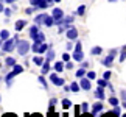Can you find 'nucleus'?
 Here are the masks:
<instances>
[{"mask_svg": "<svg viewBox=\"0 0 126 117\" xmlns=\"http://www.w3.org/2000/svg\"><path fill=\"white\" fill-rule=\"evenodd\" d=\"M47 16V13H41V14H37V16H34V23H37V25H42L44 23V19H45Z\"/></svg>", "mask_w": 126, "mask_h": 117, "instance_id": "aec40b11", "label": "nucleus"}, {"mask_svg": "<svg viewBox=\"0 0 126 117\" xmlns=\"http://www.w3.org/2000/svg\"><path fill=\"white\" fill-rule=\"evenodd\" d=\"M51 16L55 17V20H58V19H64V11H62L61 8H53Z\"/></svg>", "mask_w": 126, "mask_h": 117, "instance_id": "2eb2a0df", "label": "nucleus"}, {"mask_svg": "<svg viewBox=\"0 0 126 117\" xmlns=\"http://www.w3.org/2000/svg\"><path fill=\"white\" fill-rule=\"evenodd\" d=\"M123 117H126V114H125V116H123Z\"/></svg>", "mask_w": 126, "mask_h": 117, "instance_id": "338daca9", "label": "nucleus"}, {"mask_svg": "<svg viewBox=\"0 0 126 117\" xmlns=\"http://www.w3.org/2000/svg\"><path fill=\"white\" fill-rule=\"evenodd\" d=\"M56 103H58V98H55V97L50 98V105H56Z\"/></svg>", "mask_w": 126, "mask_h": 117, "instance_id": "5fc2aeb1", "label": "nucleus"}, {"mask_svg": "<svg viewBox=\"0 0 126 117\" xmlns=\"http://www.w3.org/2000/svg\"><path fill=\"white\" fill-rule=\"evenodd\" d=\"M36 41H39V42H45V33H39V36H37V39Z\"/></svg>", "mask_w": 126, "mask_h": 117, "instance_id": "49530a36", "label": "nucleus"}, {"mask_svg": "<svg viewBox=\"0 0 126 117\" xmlns=\"http://www.w3.org/2000/svg\"><path fill=\"white\" fill-rule=\"evenodd\" d=\"M114 59H115V55H112V53H108V56L101 59V64H103L104 67H109V69H110V67L114 66Z\"/></svg>", "mask_w": 126, "mask_h": 117, "instance_id": "6e6552de", "label": "nucleus"}, {"mask_svg": "<svg viewBox=\"0 0 126 117\" xmlns=\"http://www.w3.org/2000/svg\"><path fill=\"white\" fill-rule=\"evenodd\" d=\"M61 2V0H55V3H59Z\"/></svg>", "mask_w": 126, "mask_h": 117, "instance_id": "e2e57ef3", "label": "nucleus"}, {"mask_svg": "<svg viewBox=\"0 0 126 117\" xmlns=\"http://www.w3.org/2000/svg\"><path fill=\"white\" fill-rule=\"evenodd\" d=\"M9 38H11V35H9V30H6V28H5V30L0 31V39H2V41H6V39H9Z\"/></svg>", "mask_w": 126, "mask_h": 117, "instance_id": "a878e982", "label": "nucleus"}, {"mask_svg": "<svg viewBox=\"0 0 126 117\" xmlns=\"http://www.w3.org/2000/svg\"><path fill=\"white\" fill-rule=\"evenodd\" d=\"M56 58V53H55V50H53V45L47 50V53H45V61H48V62H51L53 59Z\"/></svg>", "mask_w": 126, "mask_h": 117, "instance_id": "dca6fc26", "label": "nucleus"}, {"mask_svg": "<svg viewBox=\"0 0 126 117\" xmlns=\"http://www.w3.org/2000/svg\"><path fill=\"white\" fill-rule=\"evenodd\" d=\"M96 84L101 86V87H108L109 86V81L104 80V78H98V80H96Z\"/></svg>", "mask_w": 126, "mask_h": 117, "instance_id": "c756f323", "label": "nucleus"}, {"mask_svg": "<svg viewBox=\"0 0 126 117\" xmlns=\"http://www.w3.org/2000/svg\"><path fill=\"white\" fill-rule=\"evenodd\" d=\"M72 58H73L76 62L84 61V52H83V50H73V53H72Z\"/></svg>", "mask_w": 126, "mask_h": 117, "instance_id": "f8f14e48", "label": "nucleus"}, {"mask_svg": "<svg viewBox=\"0 0 126 117\" xmlns=\"http://www.w3.org/2000/svg\"><path fill=\"white\" fill-rule=\"evenodd\" d=\"M13 72H14V74H16V75L22 74V72H23V66H20V64H16V66L13 67Z\"/></svg>", "mask_w": 126, "mask_h": 117, "instance_id": "473e14b6", "label": "nucleus"}, {"mask_svg": "<svg viewBox=\"0 0 126 117\" xmlns=\"http://www.w3.org/2000/svg\"><path fill=\"white\" fill-rule=\"evenodd\" d=\"M0 81H2V77H0Z\"/></svg>", "mask_w": 126, "mask_h": 117, "instance_id": "69168bd1", "label": "nucleus"}, {"mask_svg": "<svg viewBox=\"0 0 126 117\" xmlns=\"http://www.w3.org/2000/svg\"><path fill=\"white\" fill-rule=\"evenodd\" d=\"M118 61H120V62L126 61V50H120V56H118Z\"/></svg>", "mask_w": 126, "mask_h": 117, "instance_id": "4c0bfd02", "label": "nucleus"}, {"mask_svg": "<svg viewBox=\"0 0 126 117\" xmlns=\"http://www.w3.org/2000/svg\"><path fill=\"white\" fill-rule=\"evenodd\" d=\"M110 77H112V72H110V70H104V74H103V78H104V80H110Z\"/></svg>", "mask_w": 126, "mask_h": 117, "instance_id": "a19ab883", "label": "nucleus"}, {"mask_svg": "<svg viewBox=\"0 0 126 117\" xmlns=\"http://www.w3.org/2000/svg\"><path fill=\"white\" fill-rule=\"evenodd\" d=\"M65 36H67V39H70V41H76V39H78V30H76V27L70 25L65 30Z\"/></svg>", "mask_w": 126, "mask_h": 117, "instance_id": "423d86ee", "label": "nucleus"}, {"mask_svg": "<svg viewBox=\"0 0 126 117\" xmlns=\"http://www.w3.org/2000/svg\"><path fill=\"white\" fill-rule=\"evenodd\" d=\"M61 58H62V61H64V62H67V61H70V59H72V56H70V53H69V52H65Z\"/></svg>", "mask_w": 126, "mask_h": 117, "instance_id": "58836bf2", "label": "nucleus"}, {"mask_svg": "<svg viewBox=\"0 0 126 117\" xmlns=\"http://www.w3.org/2000/svg\"><path fill=\"white\" fill-rule=\"evenodd\" d=\"M79 108H81V113H89V111H90V105L87 103V101H83V103L79 105Z\"/></svg>", "mask_w": 126, "mask_h": 117, "instance_id": "cd10ccee", "label": "nucleus"}, {"mask_svg": "<svg viewBox=\"0 0 126 117\" xmlns=\"http://www.w3.org/2000/svg\"><path fill=\"white\" fill-rule=\"evenodd\" d=\"M70 91L72 92H79L81 91V86H79V81H72V84H70Z\"/></svg>", "mask_w": 126, "mask_h": 117, "instance_id": "5701e85b", "label": "nucleus"}, {"mask_svg": "<svg viewBox=\"0 0 126 117\" xmlns=\"http://www.w3.org/2000/svg\"><path fill=\"white\" fill-rule=\"evenodd\" d=\"M51 117H62V116H61L59 113H53V116H51Z\"/></svg>", "mask_w": 126, "mask_h": 117, "instance_id": "4d7b16f0", "label": "nucleus"}, {"mask_svg": "<svg viewBox=\"0 0 126 117\" xmlns=\"http://www.w3.org/2000/svg\"><path fill=\"white\" fill-rule=\"evenodd\" d=\"M86 5H79V6H78V9H76V13H75V16H81V17H83L84 16V14H86Z\"/></svg>", "mask_w": 126, "mask_h": 117, "instance_id": "393cba45", "label": "nucleus"}, {"mask_svg": "<svg viewBox=\"0 0 126 117\" xmlns=\"http://www.w3.org/2000/svg\"><path fill=\"white\" fill-rule=\"evenodd\" d=\"M2 117H17V116H16V114H11V113H5Z\"/></svg>", "mask_w": 126, "mask_h": 117, "instance_id": "603ef678", "label": "nucleus"}, {"mask_svg": "<svg viewBox=\"0 0 126 117\" xmlns=\"http://www.w3.org/2000/svg\"><path fill=\"white\" fill-rule=\"evenodd\" d=\"M0 101H2V95H0Z\"/></svg>", "mask_w": 126, "mask_h": 117, "instance_id": "0e129e2a", "label": "nucleus"}, {"mask_svg": "<svg viewBox=\"0 0 126 117\" xmlns=\"http://www.w3.org/2000/svg\"><path fill=\"white\" fill-rule=\"evenodd\" d=\"M53 70L55 72H58V74H61V72H64L65 70V62L64 61H56L55 62V66H53Z\"/></svg>", "mask_w": 126, "mask_h": 117, "instance_id": "4468645a", "label": "nucleus"}, {"mask_svg": "<svg viewBox=\"0 0 126 117\" xmlns=\"http://www.w3.org/2000/svg\"><path fill=\"white\" fill-rule=\"evenodd\" d=\"M61 105H62V108H64V109H70V108H72V101H70L69 98H62Z\"/></svg>", "mask_w": 126, "mask_h": 117, "instance_id": "c85d7f7f", "label": "nucleus"}, {"mask_svg": "<svg viewBox=\"0 0 126 117\" xmlns=\"http://www.w3.org/2000/svg\"><path fill=\"white\" fill-rule=\"evenodd\" d=\"M37 81L41 83V86L44 87V89H47V91H48V83H47V80H45V75H39Z\"/></svg>", "mask_w": 126, "mask_h": 117, "instance_id": "b1692460", "label": "nucleus"}, {"mask_svg": "<svg viewBox=\"0 0 126 117\" xmlns=\"http://www.w3.org/2000/svg\"><path fill=\"white\" fill-rule=\"evenodd\" d=\"M50 70H51V67H50V62H48V61H45V62H44V64L41 66V75H47Z\"/></svg>", "mask_w": 126, "mask_h": 117, "instance_id": "6ab92c4d", "label": "nucleus"}, {"mask_svg": "<svg viewBox=\"0 0 126 117\" xmlns=\"http://www.w3.org/2000/svg\"><path fill=\"white\" fill-rule=\"evenodd\" d=\"M86 74H87V70L83 69V67H79V69L75 72V75H76V78H78V80H79V78H83V77H86Z\"/></svg>", "mask_w": 126, "mask_h": 117, "instance_id": "bb28decb", "label": "nucleus"}, {"mask_svg": "<svg viewBox=\"0 0 126 117\" xmlns=\"http://www.w3.org/2000/svg\"><path fill=\"white\" fill-rule=\"evenodd\" d=\"M73 20H75V14H70V16H64V25L69 28L72 23H73Z\"/></svg>", "mask_w": 126, "mask_h": 117, "instance_id": "412c9836", "label": "nucleus"}, {"mask_svg": "<svg viewBox=\"0 0 126 117\" xmlns=\"http://www.w3.org/2000/svg\"><path fill=\"white\" fill-rule=\"evenodd\" d=\"M109 105L110 106H117V105H120V100L117 98V97H109Z\"/></svg>", "mask_w": 126, "mask_h": 117, "instance_id": "2f4dec72", "label": "nucleus"}, {"mask_svg": "<svg viewBox=\"0 0 126 117\" xmlns=\"http://www.w3.org/2000/svg\"><path fill=\"white\" fill-rule=\"evenodd\" d=\"M122 108H123V109H126V101H122Z\"/></svg>", "mask_w": 126, "mask_h": 117, "instance_id": "13d9d810", "label": "nucleus"}, {"mask_svg": "<svg viewBox=\"0 0 126 117\" xmlns=\"http://www.w3.org/2000/svg\"><path fill=\"white\" fill-rule=\"evenodd\" d=\"M101 53H103V48H101L100 45L90 48V55H92V56H98V55H101Z\"/></svg>", "mask_w": 126, "mask_h": 117, "instance_id": "4be33fe9", "label": "nucleus"}, {"mask_svg": "<svg viewBox=\"0 0 126 117\" xmlns=\"http://www.w3.org/2000/svg\"><path fill=\"white\" fill-rule=\"evenodd\" d=\"M62 87H64V91H65V92H70V86H67V84H64V86H62Z\"/></svg>", "mask_w": 126, "mask_h": 117, "instance_id": "6e6d98bb", "label": "nucleus"}, {"mask_svg": "<svg viewBox=\"0 0 126 117\" xmlns=\"http://www.w3.org/2000/svg\"><path fill=\"white\" fill-rule=\"evenodd\" d=\"M2 45H3V41H2V39H0V50H2Z\"/></svg>", "mask_w": 126, "mask_h": 117, "instance_id": "052dcab7", "label": "nucleus"}, {"mask_svg": "<svg viewBox=\"0 0 126 117\" xmlns=\"http://www.w3.org/2000/svg\"><path fill=\"white\" fill-rule=\"evenodd\" d=\"M79 64H81V67H83V69H89V61H81Z\"/></svg>", "mask_w": 126, "mask_h": 117, "instance_id": "09e8293b", "label": "nucleus"}, {"mask_svg": "<svg viewBox=\"0 0 126 117\" xmlns=\"http://www.w3.org/2000/svg\"><path fill=\"white\" fill-rule=\"evenodd\" d=\"M41 44H42V42H39V41H33V45H31L33 53H37V50H39V47H41Z\"/></svg>", "mask_w": 126, "mask_h": 117, "instance_id": "7c9ffc66", "label": "nucleus"}, {"mask_svg": "<svg viewBox=\"0 0 126 117\" xmlns=\"http://www.w3.org/2000/svg\"><path fill=\"white\" fill-rule=\"evenodd\" d=\"M39 33H41V30H39V25H37V23H33V25L30 27V31H28V35H30V38L33 39V41H36V39H37V36H39Z\"/></svg>", "mask_w": 126, "mask_h": 117, "instance_id": "1a4fd4ad", "label": "nucleus"}, {"mask_svg": "<svg viewBox=\"0 0 126 117\" xmlns=\"http://www.w3.org/2000/svg\"><path fill=\"white\" fill-rule=\"evenodd\" d=\"M79 117H95L92 113H81V116Z\"/></svg>", "mask_w": 126, "mask_h": 117, "instance_id": "8fccbe9b", "label": "nucleus"}, {"mask_svg": "<svg viewBox=\"0 0 126 117\" xmlns=\"http://www.w3.org/2000/svg\"><path fill=\"white\" fill-rule=\"evenodd\" d=\"M25 27H27V20H23V19H19V20L14 23V30H16V33H20Z\"/></svg>", "mask_w": 126, "mask_h": 117, "instance_id": "ddd939ff", "label": "nucleus"}, {"mask_svg": "<svg viewBox=\"0 0 126 117\" xmlns=\"http://www.w3.org/2000/svg\"><path fill=\"white\" fill-rule=\"evenodd\" d=\"M34 11H37V8H36V6H30V8H27V9H25V14L31 16V14H34Z\"/></svg>", "mask_w": 126, "mask_h": 117, "instance_id": "e433bc0d", "label": "nucleus"}, {"mask_svg": "<svg viewBox=\"0 0 126 117\" xmlns=\"http://www.w3.org/2000/svg\"><path fill=\"white\" fill-rule=\"evenodd\" d=\"M86 77L89 78V80H92V81H94L95 78H96V72H95V70H87V74H86Z\"/></svg>", "mask_w": 126, "mask_h": 117, "instance_id": "f704fd0d", "label": "nucleus"}, {"mask_svg": "<svg viewBox=\"0 0 126 117\" xmlns=\"http://www.w3.org/2000/svg\"><path fill=\"white\" fill-rule=\"evenodd\" d=\"M100 117H118V116H115L112 111H108V113H101Z\"/></svg>", "mask_w": 126, "mask_h": 117, "instance_id": "ea45409f", "label": "nucleus"}, {"mask_svg": "<svg viewBox=\"0 0 126 117\" xmlns=\"http://www.w3.org/2000/svg\"><path fill=\"white\" fill-rule=\"evenodd\" d=\"M14 2H17V0H14Z\"/></svg>", "mask_w": 126, "mask_h": 117, "instance_id": "774afa93", "label": "nucleus"}, {"mask_svg": "<svg viewBox=\"0 0 126 117\" xmlns=\"http://www.w3.org/2000/svg\"><path fill=\"white\" fill-rule=\"evenodd\" d=\"M75 41H70L69 39V42L65 44V52H70V50H75V44H73Z\"/></svg>", "mask_w": 126, "mask_h": 117, "instance_id": "72a5a7b5", "label": "nucleus"}, {"mask_svg": "<svg viewBox=\"0 0 126 117\" xmlns=\"http://www.w3.org/2000/svg\"><path fill=\"white\" fill-rule=\"evenodd\" d=\"M3 14H5V17H11V14H13V9H9V8H5V11H3Z\"/></svg>", "mask_w": 126, "mask_h": 117, "instance_id": "c03bdc74", "label": "nucleus"}, {"mask_svg": "<svg viewBox=\"0 0 126 117\" xmlns=\"http://www.w3.org/2000/svg\"><path fill=\"white\" fill-rule=\"evenodd\" d=\"M94 97H95V98H98V100H101V101H103V100L106 98V95H104V87H101V86H96V89L94 91Z\"/></svg>", "mask_w": 126, "mask_h": 117, "instance_id": "9d476101", "label": "nucleus"}, {"mask_svg": "<svg viewBox=\"0 0 126 117\" xmlns=\"http://www.w3.org/2000/svg\"><path fill=\"white\" fill-rule=\"evenodd\" d=\"M109 53H112V55H115V56H117V55H118V50H117V48H110V50H109Z\"/></svg>", "mask_w": 126, "mask_h": 117, "instance_id": "3c124183", "label": "nucleus"}, {"mask_svg": "<svg viewBox=\"0 0 126 117\" xmlns=\"http://www.w3.org/2000/svg\"><path fill=\"white\" fill-rule=\"evenodd\" d=\"M115 2H117V0H109V3H115Z\"/></svg>", "mask_w": 126, "mask_h": 117, "instance_id": "680f3d73", "label": "nucleus"}, {"mask_svg": "<svg viewBox=\"0 0 126 117\" xmlns=\"http://www.w3.org/2000/svg\"><path fill=\"white\" fill-rule=\"evenodd\" d=\"M65 70H73V61H67L65 62Z\"/></svg>", "mask_w": 126, "mask_h": 117, "instance_id": "37998d69", "label": "nucleus"}, {"mask_svg": "<svg viewBox=\"0 0 126 117\" xmlns=\"http://www.w3.org/2000/svg\"><path fill=\"white\" fill-rule=\"evenodd\" d=\"M30 5L31 6H36L37 9H47L50 8V3L47 0H30Z\"/></svg>", "mask_w": 126, "mask_h": 117, "instance_id": "39448f33", "label": "nucleus"}, {"mask_svg": "<svg viewBox=\"0 0 126 117\" xmlns=\"http://www.w3.org/2000/svg\"><path fill=\"white\" fill-rule=\"evenodd\" d=\"M5 2H2V0H0V13H3L5 11V5H3Z\"/></svg>", "mask_w": 126, "mask_h": 117, "instance_id": "864d4df0", "label": "nucleus"}, {"mask_svg": "<svg viewBox=\"0 0 126 117\" xmlns=\"http://www.w3.org/2000/svg\"><path fill=\"white\" fill-rule=\"evenodd\" d=\"M44 25H45L47 28L53 27V25H55V17H53L51 14H47V16H45V19H44Z\"/></svg>", "mask_w": 126, "mask_h": 117, "instance_id": "f3484780", "label": "nucleus"}, {"mask_svg": "<svg viewBox=\"0 0 126 117\" xmlns=\"http://www.w3.org/2000/svg\"><path fill=\"white\" fill-rule=\"evenodd\" d=\"M79 86H81L83 91H90L92 89V80H89L87 77L79 78Z\"/></svg>", "mask_w": 126, "mask_h": 117, "instance_id": "0eeeda50", "label": "nucleus"}, {"mask_svg": "<svg viewBox=\"0 0 126 117\" xmlns=\"http://www.w3.org/2000/svg\"><path fill=\"white\" fill-rule=\"evenodd\" d=\"M75 50H83V42L78 41V39H76V42H75Z\"/></svg>", "mask_w": 126, "mask_h": 117, "instance_id": "79ce46f5", "label": "nucleus"}, {"mask_svg": "<svg viewBox=\"0 0 126 117\" xmlns=\"http://www.w3.org/2000/svg\"><path fill=\"white\" fill-rule=\"evenodd\" d=\"M33 64L34 66H42L44 62H45V56H42V55H39V53H34V56H33Z\"/></svg>", "mask_w": 126, "mask_h": 117, "instance_id": "9b49d317", "label": "nucleus"}, {"mask_svg": "<svg viewBox=\"0 0 126 117\" xmlns=\"http://www.w3.org/2000/svg\"><path fill=\"white\" fill-rule=\"evenodd\" d=\"M16 45H17L16 39H14V38H9V39H6V41H3L2 52H3V53H11V52L16 50Z\"/></svg>", "mask_w": 126, "mask_h": 117, "instance_id": "f03ea898", "label": "nucleus"}, {"mask_svg": "<svg viewBox=\"0 0 126 117\" xmlns=\"http://www.w3.org/2000/svg\"><path fill=\"white\" fill-rule=\"evenodd\" d=\"M16 50H17V53L20 56H25L27 53L31 50V45H30V42H28L27 39H20V41L17 42V45H16Z\"/></svg>", "mask_w": 126, "mask_h": 117, "instance_id": "f257e3e1", "label": "nucleus"}, {"mask_svg": "<svg viewBox=\"0 0 126 117\" xmlns=\"http://www.w3.org/2000/svg\"><path fill=\"white\" fill-rule=\"evenodd\" d=\"M103 109H104V105H103V101H101V100L95 101V103L90 106V113L94 114L95 117H96V114H101V113H103Z\"/></svg>", "mask_w": 126, "mask_h": 117, "instance_id": "20e7f679", "label": "nucleus"}, {"mask_svg": "<svg viewBox=\"0 0 126 117\" xmlns=\"http://www.w3.org/2000/svg\"><path fill=\"white\" fill-rule=\"evenodd\" d=\"M112 113L115 114V116H122V108H120V105H117V106H114V108H112Z\"/></svg>", "mask_w": 126, "mask_h": 117, "instance_id": "c9c22d12", "label": "nucleus"}, {"mask_svg": "<svg viewBox=\"0 0 126 117\" xmlns=\"http://www.w3.org/2000/svg\"><path fill=\"white\" fill-rule=\"evenodd\" d=\"M120 98H122V101H126V89L120 91Z\"/></svg>", "mask_w": 126, "mask_h": 117, "instance_id": "de8ad7c7", "label": "nucleus"}, {"mask_svg": "<svg viewBox=\"0 0 126 117\" xmlns=\"http://www.w3.org/2000/svg\"><path fill=\"white\" fill-rule=\"evenodd\" d=\"M48 3H50V6H53V3H55V0H47Z\"/></svg>", "mask_w": 126, "mask_h": 117, "instance_id": "bf43d9fd", "label": "nucleus"}, {"mask_svg": "<svg viewBox=\"0 0 126 117\" xmlns=\"http://www.w3.org/2000/svg\"><path fill=\"white\" fill-rule=\"evenodd\" d=\"M16 64H17L16 58H13V56H6V58H5V66H6V67H11V69H13Z\"/></svg>", "mask_w": 126, "mask_h": 117, "instance_id": "a211bd4d", "label": "nucleus"}, {"mask_svg": "<svg viewBox=\"0 0 126 117\" xmlns=\"http://www.w3.org/2000/svg\"><path fill=\"white\" fill-rule=\"evenodd\" d=\"M65 30H67V27H65V25L58 27V33H59V35H65Z\"/></svg>", "mask_w": 126, "mask_h": 117, "instance_id": "a18cd8bd", "label": "nucleus"}, {"mask_svg": "<svg viewBox=\"0 0 126 117\" xmlns=\"http://www.w3.org/2000/svg\"><path fill=\"white\" fill-rule=\"evenodd\" d=\"M48 80H50V83H53L55 86H59V87H62V86L65 84V80H64V78H61L58 72H53V74H50Z\"/></svg>", "mask_w": 126, "mask_h": 117, "instance_id": "7ed1b4c3", "label": "nucleus"}]
</instances>
